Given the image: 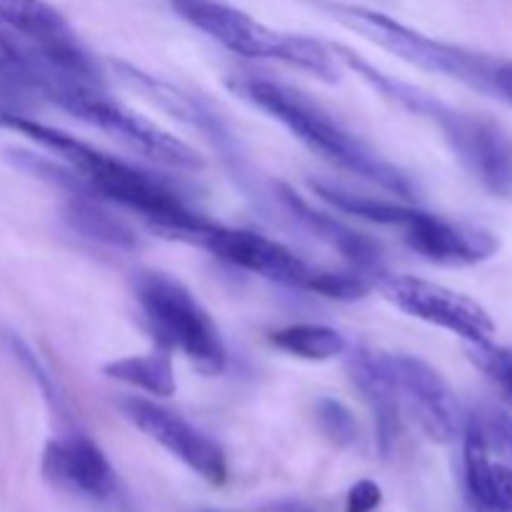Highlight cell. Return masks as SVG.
Listing matches in <instances>:
<instances>
[{"label":"cell","instance_id":"cell-9","mask_svg":"<svg viewBox=\"0 0 512 512\" xmlns=\"http://www.w3.org/2000/svg\"><path fill=\"white\" fill-rule=\"evenodd\" d=\"M120 410L125 418L148 435L150 440L168 450L170 455L188 465L193 473H198L205 483L225 485L228 480V460H225L223 448L213 438L190 425L188 420L180 418L173 410L155 405L145 398H123Z\"/></svg>","mask_w":512,"mask_h":512},{"label":"cell","instance_id":"cell-7","mask_svg":"<svg viewBox=\"0 0 512 512\" xmlns=\"http://www.w3.org/2000/svg\"><path fill=\"white\" fill-rule=\"evenodd\" d=\"M380 290L385 298L403 313L450 330L468 343H488L495 335V323L488 310L473 298L445 285L430 280L413 278V275H388L380 278Z\"/></svg>","mask_w":512,"mask_h":512},{"label":"cell","instance_id":"cell-6","mask_svg":"<svg viewBox=\"0 0 512 512\" xmlns=\"http://www.w3.org/2000/svg\"><path fill=\"white\" fill-rule=\"evenodd\" d=\"M0 23L45 70L58 78L103 88L98 63L55 5L45 0H0Z\"/></svg>","mask_w":512,"mask_h":512},{"label":"cell","instance_id":"cell-2","mask_svg":"<svg viewBox=\"0 0 512 512\" xmlns=\"http://www.w3.org/2000/svg\"><path fill=\"white\" fill-rule=\"evenodd\" d=\"M228 88L248 100L250 105L268 113L270 118L283 123L300 143L328 158L330 163L340 165V168L350 170L400 198H415L413 180L403 170L380 158L363 140L355 138L350 130H345L338 120L330 118L320 105H315L298 90H290L265 78H248V75L228 78Z\"/></svg>","mask_w":512,"mask_h":512},{"label":"cell","instance_id":"cell-29","mask_svg":"<svg viewBox=\"0 0 512 512\" xmlns=\"http://www.w3.org/2000/svg\"><path fill=\"white\" fill-rule=\"evenodd\" d=\"M193 512H230V510H218V508H198V510H193Z\"/></svg>","mask_w":512,"mask_h":512},{"label":"cell","instance_id":"cell-28","mask_svg":"<svg viewBox=\"0 0 512 512\" xmlns=\"http://www.w3.org/2000/svg\"><path fill=\"white\" fill-rule=\"evenodd\" d=\"M275 512H315V510L308 508L305 503H298V500H285V503L275 505Z\"/></svg>","mask_w":512,"mask_h":512},{"label":"cell","instance_id":"cell-22","mask_svg":"<svg viewBox=\"0 0 512 512\" xmlns=\"http://www.w3.org/2000/svg\"><path fill=\"white\" fill-rule=\"evenodd\" d=\"M468 358L505 400L512 405V348L488 343H468Z\"/></svg>","mask_w":512,"mask_h":512},{"label":"cell","instance_id":"cell-14","mask_svg":"<svg viewBox=\"0 0 512 512\" xmlns=\"http://www.w3.org/2000/svg\"><path fill=\"white\" fill-rule=\"evenodd\" d=\"M43 475L50 485L103 500L115 490V473L103 450L85 435L50 440L43 450Z\"/></svg>","mask_w":512,"mask_h":512},{"label":"cell","instance_id":"cell-15","mask_svg":"<svg viewBox=\"0 0 512 512\" xmlns=\"http://www.w3.org/2000/svg\"><path fill=\"white\" fill-rule=\"evenodd\" d=\"M465 495L475 512H512V463L495 455L470 418L463 420Z\"/></svg>","mask_w":512,"mask_h":512},{"label":"cell","instance_id":"cell-3","mask_svg":"<svg viewBox=\"0 0 512 512\" xmlns=\"http://www.w3.org/2000/svg\"><path fill=\"white\" fill-rule=\"evenodd\" d=\"M325 10L338 23H343L345 28L373 40L375 45L390 50L398 58L408 60L410 65H418V68L430 70V73L448 75V78L473 85V88L483 90V93H495L493 75L500 60L480 53H470V50L458 48V45L430 38V35L420 33V30L408 28L400 20H393L390 15L363 8V5L325 3Z\"/></svg>","mask_w":512,"mask_h":512},{"label":"cell","instance_id":"cell-12","mask_svg":"<svg viewBox=\"0 0 512 512\" xmlns=\"http://www.w3.org/2000/svg\"><path fill=\"white\" fill-rule=\"evenodd\" d=\"M175 13L230 53L243 58L288 60L290 33H278L223 0H170Z\"/></svg>","mask_w":512,"mask_h":512},{"label":"cell","instance_id":"cell-4","mask_svg":"<svg viewBox=\"0 0 512 512\" xmlns=\"http://www.w3.org/2000/svg\"><path fill=\"white\" fill-rule=\"evenodd\" d=\"M135 298L160 343L178 348L203 375L223 373L228 353L218 325L180 280L165 273H140Z\"/></svg>","mask_w":512,"mask_h":512},{"label":"cell","instance_id":"cell-13","mask_svg":"<svg viewBox=\"0 0 512 512\" xmlns=\"http://www.w3.org/2000/svg\"><path fill=\"white\" fill-rule=\"evenodd\" d=\"M400 230L410 250L423 255L430 263L448 265V268L478 265L493 258L500 248L498 238L488 230L455 223V220L425 213L420 208H410L408 220L400 225Z\"/></svg>","mask_w":512,"mask_h":512},{"label":"cell","instance_id":"cell-19","mask_svg":"<svg viewBox=\"0 0 512 512\" xmlns=\"http://www.w3.org/2000/svg\"><path fill=\"white\" fill-rule=\"evenodd\" d=\"M270 340L283 353L303 360H315V363L333 360L348 350V343H345V338L338 330L315 323H298L288 325V328H280L275 330Z\"/></svg>","mask_w":512,"mask_h":512},{"label":"cell","instance_id":"cell-17","mask_svg":"<svg viewBox=\"0 0 512 512\" xmlns=\"http://www.w3.org/2000/svg\"><path fill=\"white\" fill-rule=\"evenodd\" d=\"M275 188H278L280 200H283V205L288 208V213L293 215L305 230H310L315 238H320L323 243H328L330 248L338 250L343 258H348L350 263L360 270V273L380 270L383 250H380V245L375 243L373 238L358 233V230H353L350 225H345L343 220L333 218V215L315 210L313 205H310L303 195L295 193L290 185L278 183Z\"/></svg>","mask_w":512,"mask_h":512},{"label":"cell","instance_id":"cell-1","mask_svg":"<svg viewBox=\"0 0 512 512\" xmlns=\"http://www.w3.org/2000/svg\"><path fill=\"white\" fill-rule=\"evenodd\" d=\"M0 125L18 130L20 135L38 143L40 148L50 150L68 165L75 175V195L108 200V203L123 205L143 215L158 233L183 240L208 218L193 213L178 193L165 188L160 180L150 178L143 170L113 158V155L95 150L93 145L83 143L75 135L63 133L58 128L25 118L23 113H0Z\"/></svg>","mask_w":512,"mask_h":512},{"label":"cell","instance_id":"cell-23","mask_svg":"<svg viewBox=\"0 0 512 512\" xmlns=\"http://www.w3.org/2000/svg\"><path fill=\"white\" fill-rule=\"evenodd\" d=\"M315 418H318V425L325 438L338 445V448H350V445L358 443V423H355V415L340 400H320L318 408H315Z\"/></svg>","mask_w":512,"mask_h":512},{"label":"cell","instance_id":"cell-25","mask_svg":"<svg viewBox=\"0 0 512 512\" xmlns=\"http://www.w3.org/2000/svg\"><path fill=\"white\" fill-rule=\"evenodd\" d=\"M383 503V490L373 480H358L348 493V508L345 512H373Z\"/></svg>","mask_w":512,"mask_h":512},{"label":"cell","instance_id":"cell-5","mask_svg":"<svg viewBox=\"0 0 512 512\" xmlns=\"http://www.w3.org/2000/svg\"><path fill=\"white\" fill-rule=\"evenodd\" d=\"M50 103L58 105L65 113L75 115L83 123L115 135L140 153L153 158L155 163L178 170H200L205 165L203 155L180 138L170 135L160 125L150 123L143 115L133 113L118 100H110L103 88L93 85H63L50 95Z\"/></svg>","mask_w":512,"mask_h":512},{"label":"cell","instance_id":"cell-24","mask_svg":"<svg viewBox=\"0 0 512 512\" xmlns=\"http://www.w3.org/2000/svg\"><path fill=\"white\" fill-rule=\"evenodd\" d=\"M308 290L325 295L333 300H358L370 290V283L363 273H330V270H315L310 278Z\"/></svg>","mask_w":512,"mask_h":512},{"label":"cell","instance_id":"cell-26","mask_svg":"<svg viewBox=\"0 0 512 512\" xmlns=\"http://www.w3.org/2000/svg\"><path fill=\"white\" fill-rule=\"evenodd\" d=\"M10 343H13V350H15V355H18V358L23 360V363H25V368H28L30 373H33V378H38L40 388H43L45 393H48V398L53 400V398H55V393H53V385H50V378H48V373H45V370H43V365L38 363V358H35V355L30 353V348H28V345L23 343V340H18V338H10Z\"/></svg>","mask_w":512,"mask_h":512},{"label":"cell","instance_id":"cell-21","mask_svg":"<svg viewBox=\"0 0 512 512\" xmlns=\"http://www.w3.org/2000/svg\"><path fill=\"white\" fill-rule=\"evenodd\" d=\"M313 190L325 200V203L333 205V208L355 215V218L370 220V223L395 225V228H400L410 215V205L390 203V200H380V198H368V195L350 193V190L338 188V185L313 183Z\"/></svg>","mask_w":512,"mask_h":512},{"label":"cell","instance_id":"cell-20","mask_svg":"<svg viewBox=\"0 0 512 512\" xmlns=\"http://www.w3.org/2000/svg\"><path fill=\"white\" fill-rule=\"evenodd\" d=\"M65 220L80 235H85L90 240H98V243L118 245V248H135V243H138L133 230L123 220L105 213L88 195H73V200L65 205Z\"/></svg>","mask_w":512,"mask_h":512},{"label":"cell","instance_id":"cell-16","mask_svg":"<svg viewBox=\"0 0 512 512\" xmlns=\"http://www.w3.org/2000/svg\"><path fill=\"white\" fill-rule=\"evenodd\" d=\"M348 370L353 385L373 410L378 450L380 455L388 458L400 433V395L388 355L373 353L368 348H355L348 355Z\"/></svg>","mask_w":512,"mask_h":512},{"label":"cell","instance_id":"cell-11","mask_svg":"<svg viewBox=\"0 0 512 512\" xmlns=\"http://www.w3.org/2000/svg\"><path fill=\"white\" fill-rule=\"evenodd\" d=\"M448 138L465 168L500 198L512 195V143L495 123L473 118L445 105L433 120Z\"/></svg>","mask_w":512,"mask_h":512},{"label":"cell","instance_id":"cell-10","mask_svg":"<svg viewBox=\"0 0 512 512\" xmlns=\"http://www.w3.org/2000/svg\"><path fill=\"white\" fill-rule=\"evenodd\" d=\"M400 405L418 423L425 438L448 445L463 433V413L448 380L415 355H388Z\"/></svg>","mask_w":512,"mask_h":512},{"label":"cell","instance_id":"cell-18","mask_svg":"<svg viewBox=\"0 0 512 512\" xmlns=\"http://www.w3.org/2000/svg\"><path fill=\"white\" fill-rule=\"evenodd\" d=\"M103 373L108 378L120 380L125 385L145 390L158 398H170L175 393V373L173 363L165 353H148V355H130V358L113 360L103 365Z\"/></svg>","mask_w":512,"mask_h":512},{"label":"cell","instance_id":"cell-27","mask_svg":"<svg viewBox=\"0 0 512 512\" xmlns=\"http://www.w3.org/2000/svg\"><path fill=\"white\" fill-rule=\"evenodd\" d=\"M493 88L500 98H505L512 105V63L500 60L498 68H495V75H493Z\"/></svg>","mask_w":512,"mask_h":512},{"label":"cell","instance_id":"cell-8","mask_svg":"<svg viewBox=\"0 0 512 512\" xmlns=\"http://www.w3.org/2000/svg\"><path fill=\"white\" fill-rule=\"evenodd\" d=\"M183 240L200 245L215 258L225 260L235 268H243L248 273L260 275V278L275 280V283L290 285V288L308 290L310 278L315 273V268H310L293 250L260 233H250V230L223 228V225L205 220L200 228L185 235Z\"/></svg>","mask_w":512,"mask_h":512}]
</instances>
